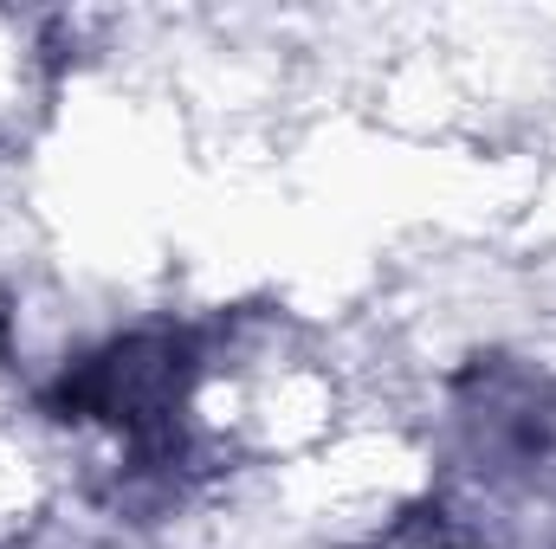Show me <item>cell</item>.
<instances>
[{
  "instance_id": "2",
  "label": "cell",
  "mask_w": 556,
  "mask_h": 549,
  "mask_svg": "<svg viewBox=\"0 0 556 549\" xmlns=\"http://www.w3.org/2000/svg\"><path fill=\"white\" fill-rule=\"evenodd\" d=\"M59 78V46L39 13H7L0 7V142H20L52 98Z\"/></svg>"
},
{
  "instance_id": "3",
  "label": "cell",
  "mask_w": 556,
  "mask_h": 549,
  "mask_svg": "<svg viewBox=\"0 0 556 549\" xmlns=\"http://www.w3.org/2000/svg\"><path fill=\"white\" fill-rule=\"evenodd\" d=\"M382 549H479V544H466V537H453V531H408V537H395V544H382Z\"/></svg>"
},
{
  "instance_id": "1",
  "label": "cell",
  "mask_w": 556,
  "mask_h": 549,
  "mask_svg": "<svg viewBox=\"0 0 556 549\" xmlns=\"http://www.w3.org/2000/svg\"><path fill=\"white\" fill-rule=\"evenodd\" d=\"M65 439L52 413H26L13 395H0V549H20L59 498Z\"/></svg>"
}]
</instances>
